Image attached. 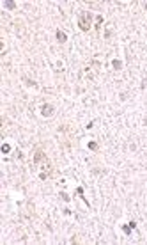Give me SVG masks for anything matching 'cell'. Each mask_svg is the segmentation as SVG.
<instances>
[{
	"instance_id": "6da1fadb",
	"label": "cell",
	"mask_w": 147,
	"mask_h": 245,
	"mask_svg": "<svg viewBox=\"0 0 147 245\" xmlns=\"http://www.w3.org/2000/svg\"><path fill=\"white\" fill-rule=\"evenodd\" d=\"M90 22H92L90 13H82V14H80L78 23H80V29H82V30H89V29H90Z\"/></svg>"
},
{
	"instance_id": "7a4b0ae2",
	"label": "cell",
	"mask_w": 147,
	"mask_h": 245,
	"mask_svg": "<svg viewBox=\"0 0 147 245\" xmlns=\"http://www.w3.org/2000/svg\"><path fill=\"white\" fill-rule=\"evenodd\" d=\"M57 37H58V41H62V43L66 41V34H64V32H60V30H57Z\"/></svg>"
},
{
	"instance_id": "3957f363",
	"label": "cell",
	"mask_w": 147,
	"mask_h": 245,
	"mask_svg": "<svg viewBox=\"0 0 147 245\" xmlns=\"http://www.w3.org/2000/svg\"><path fill=\"white\" fill-rule=\"evenodd\" d=\"M4 7H9V9H14V7H16V4H14V2H4Z\"/></svg>"
}]
</instances>
